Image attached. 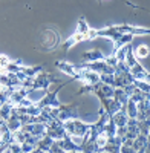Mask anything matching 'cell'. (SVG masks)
I'll return each mask as SVG.
<instances>
[{
  "label": "cell",
  "mask_w": 150,
  "mask_h": 153,
  "mask_svg": "<svg viewBox=\"0 0 150 153\" xmlns=\"http://www.w3.org/2000/svg\"><path fill=\"white\" fill-rule=\"evenodd\" d=\"M150 31L147 28H138V26H130V25H114L109 28H103V29H95V38L97 37H107V38H115L121 37L123 34H133V35H144L149 34Z\"/></svg>",
  "instance_id": "cell-1"
},
{
  "label": "cell",
  "mask_w": 150,
  "mask_h": 153,
  "mask_svg": "<svg viewBox=\"0 0 150 153\" xmlns=\"http://www.w3.org/2000/svg\"><path fill=\"white\" fill-rule=\"evenodd\" d=\"M46 110L54 120H58V121H68V120H75V118H80V113H78V107L75 104H69V106H65L61 104L58 107H46L43 109Z\"/></svg>",
  "instance_id": "cell-2"
},
{
  "label": "cell",
  "mask_w": 150,
  "mask_h": 153,
  "mask_svg": "<svg viewBox=\"0 0 150 153\" xmlns=\"http://www.w3.org/2000/svg\"><path fill=\"white\" fill-rule=\"evenodd\" d=\"M92 124H84L83 121H80V118H75V120H68V121H63V127L68 135L71 136H78V138H83L87 132H89Z\"/></svg>",
  "instance_id": "cell-3"
},
{
  "label": "cell",
  "mask_w": 150,
  "mask_h": 153,
  "mask_svg": "<svg viewBox=\"0 0 150 153\" xmlns=\"http://www.w3.org/2000/svg\"><path fill=\"white\" fill-rule=\"evenodd\" d=\"M57 81L58 80L55 78L54 75L48 74L46 71H42L32 78V83H31L29 89H49L51 83H57Z\"/></svg>",
  "instance_id": "cell-4"
},
{
  "label": "cell",
  "mask_w": 150,
  "mask_h": 153,
  "mask_svg": "<svg viewBox=\"0 0 150 153\" xmlns=\"http://www.w3.org/2000/svg\"><path fill=\"white\" fill-rule=\"evenodd\" d=\"M68 83H71V81H65L63 84L60 86V89H61V87H65ZM60 89H58L57 92H54V94H51V92L48 91V92H46V94H45V95H43V97H42L39 101H37L35 104L39 106L40 109H46V107H58V106H61V103L57 100V94L60 92Z\"/></svg>",
  "instance_id": "cell-5"
},
{
  "label": "cell",
  "mask_w": 150,
  "mask_h": 153,
  "mask_svg": "<svg viewBox=\"0 0 150 153\" xmlns=\"http://www.w3.org/2000/svg\"><path fill=\"white\" fill-rule=\"evenodd\" d=\"M46 135L51 136L52 139H61L66 135V130L63 127V123L58 120H52L51 123L46 124Z\"/></svg>",
  "instance_id": "cell-6"
},
{
  "label": "cell",
  "mask_w": 150,
  "mask_h": 153,
  "mask_svg": "<svg viewBox=\"0 0 150 153\" xmlns=\"http://www.w3.org/2000/svg\"><path fill=\"white\" fill-rule=\"evenodd\" d=\"M150 98H149V94L136 103V120L141 121V120H147L150 118Z\"/></svg>",
  "instance_id": "cell-7"
},
{
  "label": "cell",
  "mask_w": 150,
  "mask_h": 153,
  "mask_svg": "<svg viewBox=\"0 0 150 153\" xmlns=\"http://www.w3.org/2000/svg\"><path fill=\"white\" fill-rule=\"evenodd\" d=\"M58 40H60V34L54 29H45L43 34H42V43L43 45H49L51 48L49 49H54L55 45H58Z\"/></svg>",
  "instance_id": "cell-8"
},
{
  "label": "cell",
  "mask_w": 150,
  "mask_h": 153,
  "mask_svg": "<svg viewBox=\"0 0 150 153\" xmlns=\"http://www.w3.org/2000/svg\"><path fill=\"white\" fill-rule=\"evenodd\" d=\"M132 147H133V153H144V152H149V136L140 133L138 136L133 139Z\"/></svg>",
  "instance_id": "cell-9"
},
{
  "label": "cell",
  "mask_w": 150,
  "mask_h": 153,
  "mask_svg": "<svg viewBox=\"0 0 150 153\" xmlns=\"http://www.w3.org/2000/svg\"><path fill=\"white\" fill-rule=\"evenodd\" d=\"M22 130H26L35 136H45L46 135V123H32V124H23Z\"/></svg>",
  "instance_id": "cell-10"
},
{
  "label": "cell",
  "mask_w": 150,
  "mask_h": 153,
  "mask_svg": "<svg viewBox=\"0 0 150 153\" xmlns=\"http://www.w3.org/2000/svg\"><path fill=\"white\" fill-rule=\"evenodd\" d=\"M60 147L63 149V152H80V146H77L72 141V136L71 135H65L61 139H58Z\"/></svg>",
  "instance_id": "cell-11"
},
{
  "label": "cell",
  "mask_w": 150,
  "mask_h": 153,
  "mask_svg": "<svg viewBox=\"0 0 150 153\" xmlns=\"http://www.w3.org/2000/svg\"><path fill=\"white\" fill-rule=\"evenodd\" d=\"M132 40H133V34H123L121 37L115 38V40H114V52H112V55H114V54L117 52V51H118L121 46L129 45Z\"/></svg>",
  "instance_id": "cell-12"
},
{
  "label": "cell",
  "mask_w": 150,
  "mask_h": 153,
  "mask_svg": "<svg viewBox=\"0 0 150 153\" xmlns=\"http://www.w3.org/2000/svg\"><path fill=\"white\" fill-rule=\"evenodd\" d=\"M6 126H8V129H9L11 132H16V130H19L20 127H22V123H20V120H19V115L16 113L14 107H12L11 117L6 120Z\"/></svg>",
  "instance_id": "cell-13"
},
{
  "label": "cell",
  "mask_w": 150,
  "mask_h": 153,
  "mask_svg": "<svg viewBox=\"0 0 150 153\" xmlns=\"http://www.w3.org/2000/svg\"><path fill=\"white\" fill-rule=\"evenodd\" d=\"M52 143H54V139H52L51 136L45 135V136H42V138L39 139V143H37L34 152H49V147H51Z\"/></svg>",
  "instance_id": "cell-14"
},
{
  "label": "cell",
  "mask_w": 150,
  "mask_h": 153,
  "mask_svg": "<svg viewBox=\"0 0 150 153\" xmlns=\"http://www.w3.org/2000/svg\"><path fill=\"white\" fill-rule=\"evenodd\" d=\"M55 68H57V69H60L61 72H65V74L71 75V76H72V80H75L77 71L74 69V66L71 65V63H68V61H55Z\"/></svg>",
  "instance_id": "cell-15"
},
{
  "label": "cell",
  "mask_w": 150,
  "mask_h": 153,
  "mask_svg": "<svg viewBox=\"0 0 150 153\" xmlns=\"http://www.w3.org/2000/svg\"><path fill=\"white\" fill-rule=\"evenodd\" d=\"M98 60H104V54L101 51H87L83 54V61H98Z\"/></svg>",
  "instance_id": "cell-16"
},
{
  "label": "cell",
  "mask_w": 150,
  "mask_h": 153,
  "mask_svg": "<svg viewBox=\"0 0 150 153\" xmlns=\"http://www.w3.org/2000/svg\"><path fill=\"white\" fill-rule=\"evenodd\" d=\"M107 139H109V136H107V133H106L104 130H101V132L97 135V138H95V144H97V147H98V152L101 150V147H104V146L107 144Z\"/></svg>",
  "instance_id": "cell-17"
},
{
  "label": "cell",
  "mask_w": 150,
  "mask_h": 153,
  "mask_svg": "<svg viewBox=\"0 0 150 153\" xmlns=\"http://www.w3.org/2000/svg\"><path fill=\"white\" fill-rule=\"evenodd\" d=\"M11 112H12V106L8 103V101H6V103L5 104H2V106H0V118H3L5 121L11 117Z\"/></svg>",
  "instance_id": "cell-18"
},
{
  "label": "cell",
  "mask_w": 150,
  "mask_h": 153,
  "mask_svg": "<svg viewBox=\"0 0 150 153\" xmlns=\"http://www.w3.org/2000/svg\"><path fill=\"white\" fill-rule=\"evenodd\" d=\"M126 113L129 118H136V103L130 98L127 100V104H126Z\"/></svg>",
  "instance_id": "cell-19"
},
{
  "label": "cell",
  "mask_w": 150,
  "mask_h": 153,
  "mask_svg": "<svg viewBox=\"0 0 150 153\" xmlns=\"http://www.w3.org/2000/svg\"><path fill=\"white\" fill-rule=\"evenodd\" d=\"M133 54H135L136 58H144V57H147V55H149V46H146V45L138 46V48L133 51Z\"/></svg>",
  "instance_id": "cell-20"
},
{
  "label": "cell",
  "mask_w": 150,
  "mask_h": 153,
  "mask_svg": "<svg viewBox=\"0 0 150 153\" xmlns=\"http://www.w3.org/2000/svg\"><path fill=\"white\" fill-rule=\"evenodd\" d=\"M100 81L114 86V74H100Z\"/></svg>",
  "instance_id": "cell-21"
},
{
  "label": "cell",
  "mask_w": 150,
  "mask_h": 153,
  "mask_svg": "<svg viewBox=\"0 0 150 153\" xmlns=\"http://www.w3.org/2000/svg\"><path fill=\"white\" fill-rule=\"evenodd\" d=\"M133 84L138 87V89H141L143 92H150V86H149L147 81H143V80H133Z\"/></svg>",
  "instance_id": "cell-22"
},
{
  "label": "cell",
  "mask_w": 150,
  "mask_h": 153,
  "mask_svg": "<svg viewBox=\"0 0 150 153\" xmlns=\"http://www.w3.org/2000/svg\"><path fill=\"white\" fill-rule=\"evenodd\" d=\"M5 152H14V153H20V152H22V144H19V143H11V144H8V146H6Z\"/></svg>",
  "instance_id": "cell-23"
},
{
  "label": "cell",
  "mask_w": 150,
  "mask_h": 153,
  "mask_svg": "<svg viewBox=\"0 0 150 153\" xmlns=\"http://www.w3.org/2000/svg\"><path fill=\"white\" fill-rule=\"evenodd\" d=\"M12 60L8 57V55H5V54H0V71H3L9 63H11Z\"/></svg>",
  "instance_id": "cell-24"
},
{
  "label": "cell",
  "mask_w": 150,
  "mask_h": 153,
  "mask_svg": "<svg viewBox=\"0 0 150 153\" xmlns=\"http://www.w3.org/2000/svg\"><path fill=\"white\" fill-rule=\"evenodd\" d=\"M22 152H25V153L34 152V147H32L31 144H28V143H22Z\"/></svg>",
  "instance_id": "cell-25"
},
{
  "label": "cell",
  "mask_w": 150,
  "mask_h": 153,
  "mask_svg": "<svg viewBox=\"0 0 150 153\" xmlns=\"http://www.w3.org/2000/svg\"><path fill=\"white\" fill-rule=\"evenodd\" d=\"M3 87H5V86H2V84H0V91H2V89H3Z\"/></svg>",
  "instance_id": "cell-26"
},
{
  "label": "cell",
  "mask_w": 150,
  "mask_h": 153,
  "mask_svg": "<svg viewBox=\"0 0 150 153\" xmlns=\"http://www.w3.org/2000/svg\"><path fill=\"white\" fill-rule=\"evenodd\" d=\"M98 2H101V0H98Z\"/></svg>",
  "instance_id": "cell-27"
}]
</instances>
